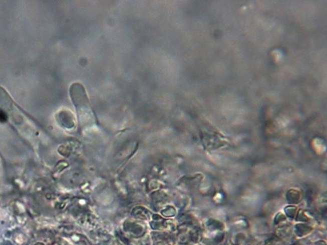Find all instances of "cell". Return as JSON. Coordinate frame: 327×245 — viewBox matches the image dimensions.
I'll use <instances>...</instances> for the list:
<instances>
[{"instance_id": "6da1fadb", "label": "cell", "mask_w": 327, "mask_h": 245, "mask_svg": "<svg viewBox=\"0 0 327 245\" xmlns=\"http://www.w3.org/2000/svg\"><path fill=\"white\" fill-rule=\"evenodd\" d=\"M70 94L78 114H91L92 108L85 87L76 82L70 87Z\"/></svg>"}]
</instances>
